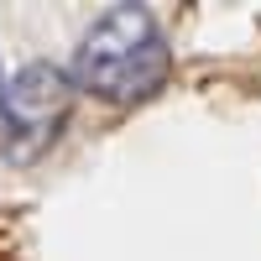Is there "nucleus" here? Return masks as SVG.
<instances>
[{"instance_id": "obj_1", "label": "nucleus", "mask_w": 261, "mask_h": 261, "mask_svg": "<svg viewBox=\"0 0 261 261\" xmlns=\"http://www.w3.org/2000/svg\"><path fill=\"white\" fill-rule=\"evenodd\" d=\"M167 79V42L157 16L141 6L105 11L73 53V84L105 105H141Z\"/></svg>"}, {"instance_id": "obj_2", "label": "nucleus", "mask_w": 261, "mask_h": 261, "mask_svg": "<svg viewBox=\"0 0 261 261\" xmlns=\"http://www.w3.org/2000/svg\"><path fill=\"white\" fill-rule=\"evenodd\" d=\"M73 115V79L53 63H27L0 89V125H6V157L37 162L58 146Z\"/></svg>"}]
</instances>
